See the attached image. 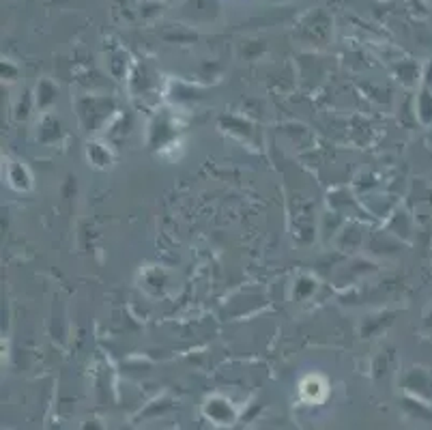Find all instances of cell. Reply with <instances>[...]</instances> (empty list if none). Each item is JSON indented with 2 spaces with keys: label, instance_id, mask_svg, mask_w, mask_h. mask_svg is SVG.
Instances as JSON below:
<instances>
[{
  "label": "cell",
  "instance_id": "1",
  "mask_svg": "<svg viewBox=\"0 0 432 430\" xmlns=\"http://www.w3.org/2000/svg\"><path fill=\"white\" fill-rule=\"evenodd\" d=\"M301 396L308 402H321L327 396V383L321 377H306L301 381Z\"/></svg>",
  "mask_w": 432,
  "mask_h": 430
}]
</instances>
